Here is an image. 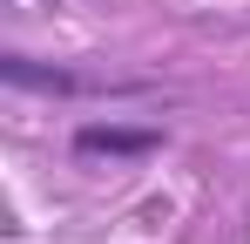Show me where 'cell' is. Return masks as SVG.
<instances>
[{"label":"cell","mask_w":250,"mask_h":244,"mask_svg":"<svg viewBox=\"0 0 250 244\" xmlns=\"http://www.w3.org/2000/svg\"><path fill=\"white\" fill-rule=\"evenodd\" d=\"M163 129H128V122H82L75 129V156H156Z\"/></svg>","instance_id":"cell-1"},{"label":"cell","mask_w":250,"mask_h":244,"mask_svg":"<svg viewBox=\"0 0 250 244\" xmlns=\"http://www.w3.org/2000/svg\"><path fill=\"white\" fill-rule=\"evenodd\" d=\"M0 75L14 81V88H34V95H88V88H102V81L88 75H68V68H47V61H34V54H0Z\"/></svg>","instance_id":"cell-2"}]
</instances>
